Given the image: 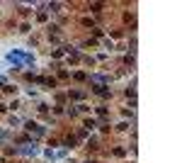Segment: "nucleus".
Here are the masks:
<instances>
[{"label": "nucleus", "instance_id": "1", "mask_svg": "<svg viewBox=\"0 0 182 163\" xmlns=\"http://www.w3.org/2000/svg\"><path fill=\"white\" fill-rule=\"evenodd\" d=\"M22 153H27V156H29V153H32V156H34V153H37V148H34V146H32V148H29V146H27V148H22Z\"/></svg>", "mask_w": 182, "mask_h": 163}]
</instances>
